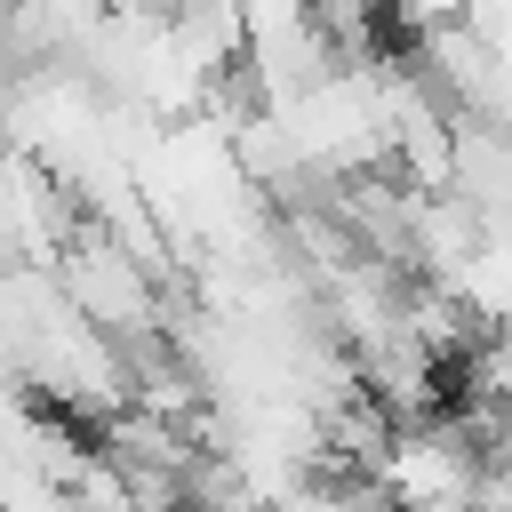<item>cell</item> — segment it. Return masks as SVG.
Instances as JSON below:
<instances>
[{"instance_id":"obj_1","label":"cell","mask_w":512,"mask_h":512,"mask_svg":"<svg viewBox=\"0 0 512 512\" xmlns=\"http://www.w3.org/2000/svg\"><path fill=\"white\" fill-rule=\"evenodd\" d=\"M72 304H80L88 320L136 336V328L152 320V280H144V264H136L120 240H88V248L72 256Z\"/></svg>"}]
</instances>
